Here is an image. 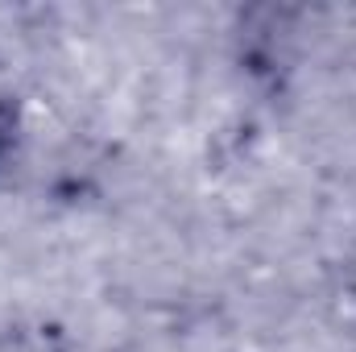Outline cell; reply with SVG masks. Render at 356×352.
<instances>
[{
  "label": "cell",
  "mask_w": 356,
  "mask_h": 352,
  "mask_svg": "<svg viewBox=\"0 0 356 352\" xmlns=\"http://www.w3.org/2000/svg\"><path fill=\"white\" fill-rule=\"evenodd\" d=\"M8 141H13V112L0 104V154L8 150Z\"/></svg>",
  "instance_id": "obj_1"
}]
</instances>
